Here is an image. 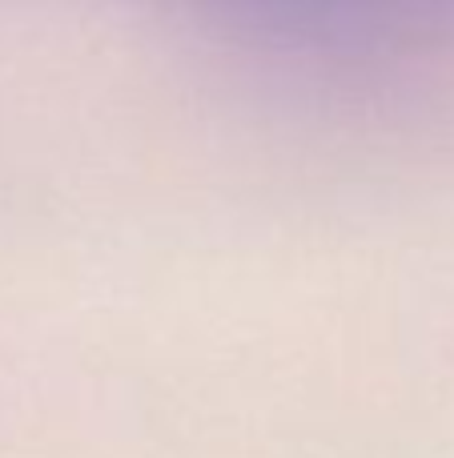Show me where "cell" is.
Returning <instances> with one entry per match:
<instances>
[{"mask_svg":"<svg viewBox=\"0 0 454 458\" xmlns=\"http://www.w3.org/2000/svg\"><path fill=\"white\" fill-rule=\"evenodd\" d=\"M238 21L290 45H358L378 24L370 0H222Z\"/></svg>","mask_w":454,"mask_h":458,"instance_id":"1","label":"cell"},{"mask_svg":"<svg viewBox=\"0 0 454 458\" xmlns=\"http://www.w3.org/2000/svg\"><path fill=\"white\" fill-rule=\"evenodd\" d=\"M370 4H374V13L383 16L391 4H415V8H423V4H447V0H370Z\"/></svg>","mask_w":454,"mask_h":458,"instance_id":"2","label":"cell"}]
</instances>
